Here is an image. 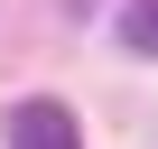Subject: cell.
Wrapping results in <instances>:
<instances>
[{"label": "cell", "mask_w": 158, "mask_h": 149, "mask_svg": "<svg viewBox=\"0 0 158 149\" xmlns=\"http://www.w3.org/2000/svg\"><path fill=\"white\" fill-rule=\"evenodd\" d=\"M10 149H84V140H74V112H65V103L37 93V103L10 112Z\"/></svg>", "instance_id": "obj_1"}, {"label": "cell", "mask_w": 158, "mask_h": 149, "mask_svg": "<svg viewBox=\"0 0 158 149\" xmlns=\"http://www.w3.org/2000/svg\"><path fill=\"white\" fill-rule=\"evenodd\" d=\"M130 56H158V0H130V10H121V28H112Z\"/></svg>", "instance_id": "obj_2"}]
</instances>
